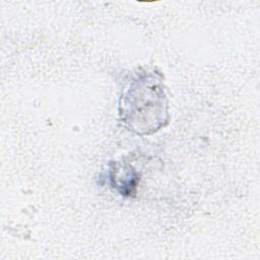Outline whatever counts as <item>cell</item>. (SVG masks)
I'll use <instances>...</instances> for the list:
<instances>
[{
  "label": "cell",
  "mask_w": 260,
  "mask_h": 260,
  "mask_svg": "<svg viewBox=\"0 0 260 260\" xmlns=\"http://www.w3.org/2000/svg\"><path fill=\"white\" fill-rule=\"evenodd\" d=\"M153 81L150 76L135 79L124 98L123 120L139 134L151 132L146 115L153 131L164 126L167 115L164 91L158 83Z\"/></svg>",
  "instance_id": "cell-1"
}]
</instances>
